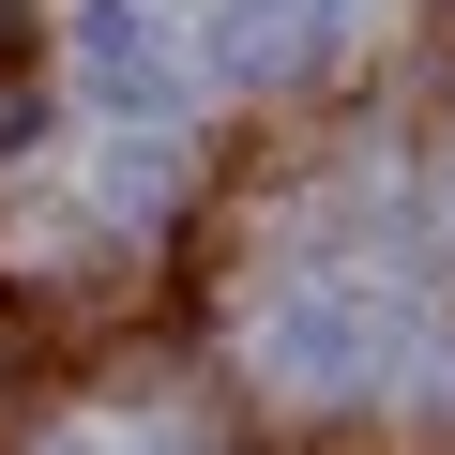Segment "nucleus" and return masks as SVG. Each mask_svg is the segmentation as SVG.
Returning a JSON list of instances; mask_svg holds the SVG:
<instances>
[{
  "mask_svg": "<svg viewBox=\"0 0 455 455\" xmlns=\"http://www.w3.org/2000/svg\"><path fill=\"white\" fill-rule=\"evenodd\" d=\"M349 46V0H197V76L228 92H289Z\"/></svg>",
  "mask_w": 455,
  "mask_h": 455,
  "instance_id": "3",
  "label": "nucleus"
},
{
  "mask_svg": "<svg viewBox=\"0 0 455 455\" xmlns=\"http://www.w3.org/2000/svg\"><path fill=\"white\" fill-rule=\"evenodd\" d=\"M440 243H455V152H440Z\"/></svg>",
  "mask_w": 455,
  "mask_h": 455,
  "instance_id": "5",
  "label": "nucleus"
},
{
  "mask_svg": "<svg viewBox=\"0 0 455 455\" xmlns=\"http://www.w3.org/2000/svg\"><path fill=\"white\" fill-rule=\"evenodd\" d=\"M76 92H92L122 137H152V122L197 92V46H167L152 0H76Z\"/></svg>",
  "mask_w": 455,
  "mask_h": 455,
  "instance_id": "2",
  "label": "nucleus"
},
{
  "mask_svg": "<svg viewBox=\"0 0 455 455\" xmlns=\"http://www.w3.org/2000/svg\"><path fill=\"white\" fill-rule=\"evenodd\" d=\"M92 197H107V212H167V197H182V152H167V137H107V152H92Z\"/></svg>",
  "mask_w": 455,
  "mask_h": 455,
  "instance_id": "4",
  "label": "nucleus"
},
{
  "mask_svg": "<svg viewBox=\"0 0 455 455\" xmlns=\"http://www.w3.org/2000/svg\"><path fill=\"white\" fill-rule=\"evenodd\" d=\"M395 334H410V304L379 274H289L259 304V379L274 395H379L395 379Z\"/></svg>",
  "mask_w": 455,
  "mask_h": 455,
  "instance_id": "1",
  "label": "nucleus"
}]
</instances>
